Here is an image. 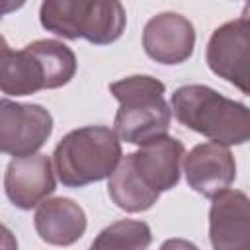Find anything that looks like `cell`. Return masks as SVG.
<instances>
[{
	"label": "cell",
	"instance_id": "cell-1",
	"mask_svg": "<svg viewBox=\"0 0 250 250\" xmlns=\"http://www.w3.org/2000/svg\"><path fill=\"white\" fill-rule=\"evenodd\" d=\"M170 111L188 129L223 146L244 145L250 137L248 107L203 84H186L172 94Z\"/></svg>",
	"mask_w": 250,
	"mask_h": 250
},
{
	"label": "cell",
	"instance_id": "cell-2",
	"mask_svg": "<svg viewBox=\"0 0 250 250\" xmlns=\"http://www.w3.org/2000/svg\"><path fill=\"white\" fill-rule=\"evenodd\" d=\"M109 92L119 102L113 119V133L119 141L141 146L168 133L172 111L164 100L166 86L158 78L133 74L111 82Z\"/></svg>",
	"mask_w": 250,
	"mask_h": 250
},
{
	"label": "cell",
	"instance_id": "cell-3",
	"mask_svg": "<svg viewBox=\"0 0 250 250\" xmlns=\"http://www.w3.org/2000/svg\"><path fill=\"white\" fill-rule=\"evenodd\" d=\"M121 143L113 129L88 125L66 133L53 152L57 178L66 188H84L111 176L121 160Z\"/></svg>",
	"mask_w": 250,
	"mask_h": 250
},
{
	"label": "cell",
	"instance_id": "cell-4",
	"mask_svg": "<svg viewBox=\"0 0 250 250\" xmlns=\"http://www.w3.org/2000/svg\"><path fill=\"white\" fill-rule=\"evenodd\" d=\"M41 25L64 39H86L94 45L117 41L125 29L127 16L121 2L88 0H45L39 8Z\"/></svg>",
	"mask_w": 250,
	"mask_h": 250
},
{
	"label": "cell",
	"instance_id": "cell-5",
	"mask_svg": "<svg viewBox=\"0 0 250 250\" xmlns=\"http://www.w3.org/2000/svg\"><path fill=\"white\" fill-rule=\"evenodd\" d=\"M53 133V115L39 104L0 98V154H35Z\"/></svg>",
	"mask_w": 250,
	"mask_h": 250
},
{
	"label": "cell",
	"instance_id": "cell-6",
	"mask_svg": "<svg viewBox=\"0 0 250 250\" xmlns=\"http://www.w3.org/2000/svg\"><path fill=\"white\" fill-rule=\"evenodd\" d=\"M205 61L213 74L234 84L242 94H248L250 20L246 10L238 20L227 21L211 33Z\"/></svg>",
	"mask_w": 250,
	"mask_h": 250
},
{
	"label": "cell",
	"instance_id": "cell-7",
	"mask_svg": "<svg viewBox=\"0 0 250 250\" xmlns=\"http://www.w3.org/2000/svg\"><path fill=\"white\" fill-rule=\"evenodd\" d=\"M57 188L55 170L47 154L35 152L21 158H12L4 174L6 197L18 209H33L43 203Z\"/></svg>",
	"mask_w": 250,
	"mask_h": 250
},
{
	"label": "cell",
	"instance_id": "cell-8",
	"mask_svg": "<svg viewBox=\"0 0 250 250\" xmlns=\"http://www.w3.org/2000/svg\"><path fill=\"white\" fill-rule=\"evenodd\" d=\"M184 172L188 186L193 191L213 199L234 182L236 162L229 146L219 143H201L184 154Z\"/></svg>",
	"mask_w": 250,
	"mask_h": 250
},
{
	"label": "cell",
	"instance_id": "cell-9",
	"mask_svg": "<svg viewBox=\"0 0 250 250\" xmlns=\"http://www.w3.org/2000/svg\"><path fill=\"white\" fill-rule=\"evenodd\" d=\"M213 250H250V201L240 189H225L209 209Z\"/></svg>",
	"mask_w": 250,
	"mask_h": 250
},
{
	"label": "cell",
	"instance_id": "cell-10",
	"mask_svg": "<svg viewBox=\"0 0 250 250\" xmlns=\"http://www.w3.org/2000/svg\"><path fill=\"white\" fill-rule=\"evenodd\" d=\"M145 53L160 64L188 61L195 47V29L188 18L176 12H162L150 18L143 29Z\"/></svg>",
	"mask_w": 250,
	"mask_h": 250
},
{
	"label": "cell",
	"instance_id": "cell-11",
	"mask_svg": "<svg viewBox=\"0 0 250 250\" xmlns=\"http://www.w3.org/2000/svg\"><path fill=\"white\" fill-rule=\"evenodd\" d=\"M139 178L156 193L178 186L184 162V145L176 137H158L129 154Z\"/></svg>",
	"mask_w": 250,
	"mask_h": 250
},
{
	"label": "cell",
	"instance_id": "cell-12",
	"mask_svg": "<svg viewBox=\"0 0 250 250\" xmlns=\"http://www.w3.org/2000/svg\"><path fill=\"white\" fill-rule=\"evenodd\" d=\"M33 227L43 242L53 246H70L78 242L86 230V213L68 197L45 199L37 205Z\"/></svg>",
	"mask_w": 250,
	"mask_h": 250
},
{
	"label": "cell",
	"instance_id": "cell-13",
	"mask_svg": "<svg viewBox=\"0 0 250 250\" xmlns=\"http://www.w3.org/2000/svg\"><path fill=\"white\" fill-rule=\"evenodd\" d=\"M107 193L111 201L127 213H141L150 209L160 195L139 178L129 154H125L119 160V164L107 178Z\"/></svg>",
	"mask_w": 250,
	"mask_h": 250
},
{
	"label": "cell",
	"instance_id": "cell-14",
	"mask_svg": "<svg viewBox=\"0 0 250 250\" xmlns=\"http://www.w3.org/2000/svg\"><path fill=\"white\" fill-rule=\"evenodd\" d=\"M45 90V74L33 53L23 47L12 51L0 62V92L8 96H31Z\"/></svg>",
	"mask_w": 250,
	"mask_h": 250
},
{
	"label": "cell",
	"instance_id": "cell-15",
	"mask_svg": "<svg viewBox=\"0 0 250 250\" xmlns=\"http://www.w3.org/2000/svg\"><path fill=\"white\" fill-rule=\"evenodd\" d=\"M39 61L45 74V90L61 88L76 74V55L70 47L57 39H37L25 45Z\"/></svg>",
	"mask_w": 250,
	"mask_h": 250
},
{
	"label": "cell",
	"instance_id": "cell-16",
	"mask_svg": "<svg viewBox=\"0 0 250 250\" xmlns=\"http://www.w3.org/2000/svg\"><path fill=\"white\" fill-rule=\"evenodd\" d=\"M150 242L152 232L145 221L123 219L105 227L88 250H146Z\"/></svg>",
	"mask_w": 250,
	"mask_h": 250
},
{
	"label": "cell",
	"instance_id": "cell-17",
	"mask_svg": "<svg viewBox=\"0 0 250 250\" xmlns=\"http://www.w3.org/2000/svg\"><path fill=\"white\" fill-rule=\"evenodd\" d=\"M158 250H199L193 242L184 240V238H168L162 242V246Z\"/></svg>",
	"mask_w": 250,
	"mask_h": 250
},
{
	"label": "cell",
	"instance_id": "cell-18",
	"mask_svg": "<svg viewBox=\"0 0 250 250\" xmlns=\"http://www.w3.org/2000/svg\"><path fill=\"white\" fill-rule=\"evenodd\" d=\"M0 250H18V240L14 232L0 223Z\"/></svg>",
	"mask_w": 250,
	"mask_h": 250
},
{
	"label": "cell",
	"instance_id": "cell-19",
	"mask_svg": "<svg viewBox=\"0 0 250 250\" xmlns=\"http://www.w3.org/2000/svg\"><path fill=\"white\" fill-rule=\"evenodd\" d=\"M23 4H25L23 0H20V2H16V0H0V20L10 12H16V10L23 8Z\"/></svg>",
	"mask_w": 250,
	"mask_h": 250
},
{
	"label": "cell",
	"instance_id": "cell-20",
	"mask_svg": "<svg viewBox=\"0 0 250 250\" xmlns=\"http://www.w3.org/2000/svg\"><path fill=\"white\" fill-rule=\"evenodd\" d=\"M10 53V47H8V43H6V39L0 35V62H2V59L6 57Z\"/></svg>",
	"mask_w": 250,
	"mask_h": 250
}]
</instances>
